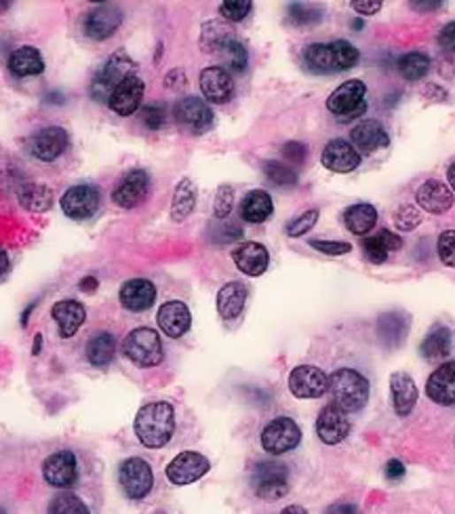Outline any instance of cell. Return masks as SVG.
Segmentation results:
<instances>
[{"instance_id":"cell-37","label":"cell","mask_w":455,"mask_h":514,"mask_svg":"<svg viewBox=\"0 0 455 514\" xmlns=\"http://www.w3.org/2000/svg\"><path fill=\"white\" fill-rule=\"evenodd\" d=\"M116 355V337L108 331L93 335L87 341V358L89 363L96 364V367H108L114 361Z\"/></svg>"},{"instance_id":"cell-22","label":"cell","mask_w":455,"mask_h":514,"mask_svg":"<svg viewBox=\"0 0 455 514\" xmlns=\"http://www.w3.org/2000/svg\"><path fill=\"white\" fill-rule=\"evenodd\" d=\"M320 163H323L325 169L333 171V173H351L360 165V154L346 140H331L323 148Z\"/></svg>"},{"instance_id":"cell-51","label":"cell","mask_w":455,"mask_h":514,"mask_svg":"<svg viewBox=\"0 0 455 514\" xmlns=\"http://www.w3.org/2000/svg\"><path fill=\"white\" fill-rule=\"evenodd\" d=\"M308 245L316 249V251L325 253V256H333V257L346 256V253L352 251V245L346 241H319V239H314V241H310Z\"/></svg>"},{"instance_id":"cell-32","label":"cell","mask_w":455,"mask_h":514,"mask_svg":"<svg viewBox=\"0 0 455 514\" xmlns=\"http://www.w3.org/2000/svg\"><path fill=\"white\" fill-rule=\"evenodd\" d=\"M241 218L249 224H262L274 211V203L266 190H251L241 201Z\"/></svg>"},{"instance_id":"cell-43","label":"cell","mask_w":455,"mask_h":514,"mask_svg":"<svg viewBox=\"0 0 455 514\" xmlns=\"http://www.w3.org/2000/svg\"><path fill=\"white\" fill-rule=\"evenodd\" d=\"M264 173H266V178H268L272 184H276V186H296L297 184L296 169H291L287 163H281V160H266Z\"/></svg>"},{"instance_id":"cell-26","label":"cell","mask_w":455,"mask_h":514,"mask_svg":"<svg viewBox=\"0 0 455 514\" xmlns=\"http://www.w3.org/2000/svg\"><path fill=\"white\" fill-rule=\"evenodd\" d=\"M157 320H158V327L163 329L165 335L177 340V337L186 335L188 329H190L192 314H190V311H188V306L184 302L174 300V302H166V303H163V306H160Z\"/></svg>"},{"instance_id":"cell-28","label":"cell","mask_w":455,"mask_h":514,"mask_svg":"<svg viewBox=\"0 0 455 514\" xmlns=\"http://www.w3.org/2000/svg\"><path fill=\"white\" fill-rule=\"evenodd\" d=\"M351 142L357 150L371 154L390 146V135L386 134V129L377 120H365L351 131Z\"/></svg>"},{"instance_id":"cell-59","label":"cell","mask_w":455,"mask_h":514,"mask_svg":"<svg viewBox=\"0 0 455 514\" xmlns=\"http://www.w3.org/2000/svg\"><path fill=\"white\" fill-rule=\"evenodd\" d=\"M97 279H93V276H89V279H85L81 283V289L82 291H93V289H97Z\"/></svg>"},{"instance_id":"cell-4","label":"cell","mask_w":455,"mask_h":514,"mask_svg":"<svg viewBox=\"0 0 455 514\" xmlns=\"http://www.w3.org/2000/svg\"><path fill=\"white\" fill-rule=\"evenodd\" d=\"M251 487L262 500H281L289 491V468L281 462H258L251 468Z\"/></svg>"},{"instance_id":"cell-25","label":"cell","mask_w":455,"mask_h":514,"mask_svg":"<svg viewBox=\"0 0 455 514\" xmlns=\"http://www.w3.org/2000/svg\"><path fill=\"white\" fill-rule=\"evenodd\" d=\"M418 204L424 211L432 215H443L453 207V192L447 184H443L441 180H428L420 186Z\"/></svg>"},{"instance_id":"cell-19","label":"cell","mask_w":455,"mask_h":514,"mask_svg":"<svg viewBox=\"0 0 455 514\" xmlns=\"http://www.w3.org/2000/svg\"><path fill=\"white\" fill-rule=\"evenodd\" d=\"M143 91H146L143 81L140 79V76L133 74V76H129V79H125L123 82H120L119 87H116L114 93L108 99V106H110V110H114V112L119 116L135 114L142 106Z\"/></svg>"},{"instance_id":"cell-29","label":"cell","mask_w":455,"mask_h":514,"mask_svg":"<svg viewBox=\"0 0 455 514\" xmlns=\"http://www.w3.org/2000/svg\"><path fill=\"white\" fill-rule=\"evenodd\" d=\"M51 314L59 327V335L66 337V340H68V337H74L76 331L81 329V325L85 323L87 318L85 306L76 300H62L53 303Z\"/></svg>"},{"instance_id":"cell-23","label":"cell","mask_w":455,"mask_h":514,"mask_svg":"<svg viewBox=\"0 0 455 514\" xmlns=\"http://www.w3.org/2000/svg\"><path fill=\"white\" fill-rule=\"evenodd\" d=\"M426 395L441 407L455 405V361L443 363L435 369L426 384Z\"/></svg>"},{"instance_id":"cell-52","label":"cell","mask_w":455,"mask_h":514,"mask_svg":"<svg viewBox=\"0 0 455 514\" xmlns=\"http://www.w3.org/2000/svg\"><path fill=\"white\" fill-rule=\"evenodd\" d=\"M142 120L143 125L148 127V129L157 131L160 129L166 123V112L163 106H158V104H152V106H146L142 110Z\"/></svg>"},{"instance_id":"cell-20","label":"cell","mask_w":455,"mask_h":514,"mask_svg":"<svg viewBox=\"0 0 455 514\" xmlns=\"http://www.w3.org/2000/svg\"><path fill=\"white\" fill-rule=\"evenodd\" d=\"M119 300L129 312H146L157 302V287L148 279H131L120 287Z\"/></svg>"},{"instance_id":"cell-31","label":"cell","mask_w":455,"mask_h":514,"mask_svg":"<svg viewBox=\"0 0 455 514\" xmlns=\"http://www.w3.org/2000/svg\"><path fill=\"white\" fill-rule=\"evenodd\" d=\"M9 70L15 79H26V76H36L44 72V59L38 49L35 47H19L11 53Z\"/></svg>"},{"instance_id":"cell-47","label":"cell","mask_w":455,"mask_h":514,"mask_svg":"<svg viewBox=\"0 0 455 514\" xmlns=\"http://www.w3.org/2000/svg\"><path fill=\"white\" fill-rule=\"evenodd\" d=\"M232 207H235V188L230 184H221L215 192V201H213V213L218 219H226L228 215L232 213Z\"/></svg>"},{"instance_id":"cell-30","label":"cell","mask_w":455,"mask_h":514,"mask_svg":"<svg viewBox=\"0 0 455 514\" xmlns=\"http://www.w3.org/2000/svg\"><path fill=\"white\" fill-rule=\"evenodd\" d=\"M247 287L243 283H228L218 291V312L224 320H235L241 317L247 303Z\"/></svg>"},{"instance_id":"cell-27","label":"cell","mask_w":455,"mask_h":514,"mask_svg":"<svg viewBox=\"0 0 455 514\" xmlns=\"http://www.w3.org/2000/svg\"><path fill=\"white\" fill-rule=\"evenodd\" d=\"M390 396L394 413H398L401 418L409 416L420 396L418 386H415L412 375H407L405 372H394L390 375Z\"/></svg>"},{"instance_id":"cell-49","label":"cell","mask_w":455,"mask_h":514,"mask_svg":"<svg viewBox=\"0 0 455 514\" xmlns=\"http://www.w3.org/2000/svg\"><path fill=\"white\" fill-rule=\"evenodd\" d=\"M436 251L441 262L449 268H455V230H447L438 236Z\"/></svg>"},{"instance_id":"cell-21","label":"cell","mask_w":455,"mask_h":514,"mask_svg":"<svg viewBox=\"0 0 455 514\" xmlns=\"http://www.w3.org/2000/svg\"><path fill=\"white\" fill-rule=\"evenodd\" d=\"M201 93L211 104H226L235 96V81L220 65H209L201 72Z\"/></svg>"},{"instance_id":"cell-62","label":"cell","mask_w":455,"mask_h":514,"mask_svg":"<svg viewBox=\"0 0 455 514\" xmlns=\"http://www.w3.org/2000/svg\"><path fill=\"white\" fill-rule=\"evenodd\" d=\"M447 181H449V186H451V190L455 192V163L447 169Z\"/></svg>"},{"instance_id":"cell-7","label":"cell","mask_w":455,"mask_h":514,"mask_svg":"<svg viewBox=\"0 0 455 514\" xmlns=\"http://www.w3.org/2000/svg\"><path fill=\"white\" fill-rule=\"evenodd\" d=\"M175 123L192 135H201L213 127V110L201 97H181L175 104Z\"/></svg>"},{"instance_id":"cell-60","label":"cell","mask_w":455,"mask_h":514,"mask_svg":"<svg viewBox=\"0 0 455 514\" xmlns=\"http://www.w3.org/2000/svg\"><path fill=\"white\" fill-rule=\"evenodd\" d=\"M7 270H9V256L4 249H0V276L7 272Z\"/></svg>"},{"instance_id":"cell-55","label":"cell","mask_w":455,"mask_h":514,"mask_svg":"<svg viewBox=\"0 0 455 514\" xmlns=\"http://www.w3.org/2000/svg\"><path fill=\"white\" fill-rule=\"evenodd\" d=\"M351 7L360 15H374L382 9L380 0H352Z\"/></svg>"},{"instance_id":"cell-35","label":"cell","mask_w":455,"mask_h":514,"mask_svg":"<svg viewBox=\"0 0 455 514\" xmlns=\"http://www.w3.org/2000/svg\"><path fill=\"white\" fill-rule=\"evenodd\" d=\"M343 224H346V228L351 230L352 234L357 236L369 234L377 224V209L374 204L367 203L352 204V207H348L346 211H343Z\"/></svg>"},{"instance_id":"cell-14","label":"cell","mask_w":455,"mask_h":514,"mask_svg":"<svg viewBox=\"0 0 455 514\" xmlns=\"http://www.w3.org/2000/svg\"><path fill=\"white\" fill-rule=\"evenodd\" d=\"M365 87L363 81H346L343 85L337 87L327 99V110L335 116H352L365 112Z\"/></svg>"},{"instance_id":"cell-33","label":"cell","mask_w":455,"mask_h":514,"mask_svg":"<svg viewBox=\"0 0 455 514\" xmlns=\"http://www.w3.org/2000/svg\"><path fill=\"white\" fill-rule=\"evenodd\" d=\"M401 245H403L401 236H397L390 230H382L380 234L369 236V239L363 241V253L371 264H377V266H380V264H384L388 259V253L398 251Z\"/></svg>"},{"instance_id":"cell-38","label":"cell","mask_w":455,"mask_h":514,"mask_svg":"<svg viewBox=\"0 0 455 514\" xmlns=\"http://www.w3.org/2000/svg\"><path fill=\"white\" fill-rule=\"evenodd\" d=\"M19 204L32 213H44L51 209L53 204V192L51 188L41 184H26L19 188L18 192Z\"/></svg>"},{"instance_id":"cell-11","label":"cell","mask_w":455,"mask_h":514,"mask_svg":"<svg viewBox=\"0 0 455 514\" xmlns=\"http://www.w3.org/2000/svg\"><path fill=\"white\" fill-rule=\"evenodd\" d=\"M211 470V462L198 451H181L166 466V479L174 485H192Z\"/></svg>"},{"instance_id":"cell-36","label":"cell","mask_w":455,"mask_h":514,"mask_svg":"<svg viewBox=\"0 0 455 514\" xmlns=\"http://www.w3.org/2000/svg\"><path fill=\"white\" fill-rule=\"evenodd\" d=\"M197 195L198 190L190 178H184L175 186L174 203H171V219L174 222H184L190 218L194 207H197Z\"/></svg>"},{"instance_id":"cell-56","label":"cell","mask_w":455,"mask_h":514,"mask_svg":"<svg viewBox=\"0 0 455 514\" xmlns=\"http://www.w3.org/2000/svg\"><path fill=\"white\" fill-rule=\"evenodd\" d=\"M405 472H407V468H405V464L401 460H390L384 468L388 480H401L405 477Z\"/></svg>"},{"instance_id":"cell-5","label":"cell","mask_w":455,"mask_h":514,"mask_svg":"<svg viewBox=\"0 0 455 514\" xmlns=\"http://www.w3.org/2000/svg\"><path fill=\"white\" fill-rule=\"evenodd\" d=\"M135 70H137V64L133 62L125 51L114 53L112 58L102 65V70L97 72L96 79H93L91 82L93 99H97V102H108L116 87H119L125 79H129V76L135 74Z\"/></svg>"},{"instance_id":"cell-2","label":"cell","mask_w":455,"mask_h":514,"mask_svg":"<svg viewBox=\"0 0 455 514\" xmlns=\"http://www.w3.org/2000/svg\"><path fill=\"white\" fill-rule=\"evenodd\" d=\"M333 403L346 413H357L369 401V381L357 369L342 367L329 375Z\"/></svg>"},{"instance_id":"cell-15","label":"cell","mask_w":455,"mask_h":514,"mask_svg":"<svg viewBox=\"0 0 455 514\" xmlns=\"http://www.w3.org/2000/svg\"><path fill=\"white\" fill-rule=\"evenodd\" d=\"M316 434L325 445H340L351 434V419L348 413L342 411L335 403H329L320 409L316 418Z\"/></svg>"},{"instance_id":"cell-64","label":"cell","mask_w":455,"mask_h":514,"mask_svg":"<svg viewBox=\"0 0 455 514\" xmlns=\"http://www.w3.org/2000/svg\"><path fill=\"white\" fill-rule=\"evenodd\" d=\"M154 514H163V512H154Z\"/></svg>"},{"instance_id":"cell-8","label":"cell","mask_w":455,"mask_h":514,"mask_svg":"<svg viewBox=\"0 0 455 514\" xmlns=\"http://www.w3.org/2000/svg\"><path fill=\"white\" fill-rule=\"evenodd\" d=\"M302 441V430L291 418H276L262 430V447L270 456H282L296 449Z\"/></svg>"},{"instance_id":"cell-40","label":"cell","mask_w":455,"mask_h":514,"mask_svg":"<svg viewBox=\"0 0 455 514\" xmlns=\"http://www.w3.org/2000/svg\"><path fill=\"white\" fill-rule=\"evenodd\" d=\"M329 53H331V70L333 72L351 70L359 64V59H360L359 49L348 41L329 42Z\"/></svg>"},{"instance_id":"cell-42","label":"cell","mask_w":455,"mask_h":514,"mask_svg":"<svg viewBox=\"0 0 455 514\" xmlns=\"http://www.w3.org/2000/svg\"><path fill=\"white\" fill-rule=\"evenodd\" d=\"M235 36V32L230 30L226 24H221V21H209V24L203 26V36H201V42H203V49L204 51H211V53H218L221 47H224V42L228 38Z\"/></svg>"},{"instance_id":"cell-1","label":"cell","mask_w":455,"mask_h":514,"mask_svg":"<svg viewBox=\"0 0 455 514\" xmlns=\"http://www.w3.org/2000/svg\"><path fill=\"white\" fill-rule=\"evenodd\" d=\"M137 439L148 449H160L171 441L175 433V411L171 403L157 401L143 405L133 424Z\"/></svg>"},{"instance_id":"cell-45","label":"cell","mask_w":455,"mask_h":514,"mask_svg":"<svg viewBox=\"0 0 455 514\" xmlns=\"http://www.w3.org/2000/svg\"><path fill=\"white\" fill-rule=\"evenodd\" d=\"M289 19H291V24H296L299 27H310L323 19V9L293 3L289 4Z\"/></svg>"},{"instance_id":"cell-9","label":"cell","mask_w":455,"mask_h":514,"mask_svg":"<svg viewBox=\"0 0 455 514\" xmlns=\"http://www.w3.org/2000/svg\"><path fill=\"white\" fill-rule=\"evenodd\" d=\"M70 137L66 134L64 127H44V129L36 131L27 142V152L32 154L41 163H53L68 150Z\"/></svg>"},{"instance_id":"cell-46","label":"cell","mask_w":455,"mask_h":514,"mask_svg":"<svg viewBox=\"0 0 455 514\" xmlns=\"http://www.w3.org/2000/svg\"><path fill=\"white\" fill-rule=\"evenodd\" d=\"M319 209H308V211H304L302 215H297L293 222L287 224V236H291V239H299V236L306 234L308 230H312L316 222H319Z\"/></svg>"},{"instance_id":"cell-10","label":"cell","mask_w":455,"mask_h":514,"mask_svg":"<svg viewBox=\"0 0 455 514\" xmlns=\"http://www.w3.org/2000/svg\"><path fill=\"white\" fill-rule=\"evenodd\" d=\"M289 390L297 399H320L329 390V375L314 364H299L289 373Z\"/></svg>"},{"instance_id":"cell-50","label":"cell","mask_w":455,"mask_h":514,"mask_svg":"<svg viewBox=\"0 0 455 514\" xmlns=\"http://www.w3.org/2000/svg\"><path fill=\"white\" fill-rule=\"evenodd\" d=\"M420 222H421V213L413 207V204H403V207L397 211V218H394L397 228L403 232L415 230L420 226Z\"/></svg>"},{"instance_id":"cell-44","label":"cell","mask_w":455,"mask_h":514,"mask_svg":"<svg viewBox=\"0 0 455 514\" xmlns=\"http://www.w3.org/2000/svg\"><path fill=\"white\" fill-rule=\"evenodd\" d=\"M218 53L224 55L228 65H230L235 72H243L247 68V51L236 36L228 38V41L224 42V47H221Z\"/></svg>"},{"instance_id":"cell-17","label":"cell","mask_w":455,"mask_h":514,"mask_svg":"<svg viewBox=\"0 0 455 514\" xmlns=\"http://www.w3.org/2000/svg\"><path fill=\"white\" fill-rule=\"evenodd\" d=\"M409 314H405L403 311H390L377 317L375 331H377V340L380 344L386 348V350H397V348L403 346V341L407 340L409 335Z\"/></svg>"},{"instance_id":"cell-39","label":"cell","mask_w":455,"mask_h":514,"mask_svg":"<svg viewBox=\"0 0 455 514\" xmlns=\"http://www.w3.org/2000/svg\"><path fill=\"white\" fill-rule=\"evenodd\" d=\"M398 74L403 76L405 81H421L430 70V58L428 55L420 53V51H412L407 55H403L397 64Z\"/></svg>"},{"instance_id":"cell-18","label":"cell","mask_w":455,"mask_h":514,"mask_svg":"<svg viewBox=\"0 0 455 514\" xmlns=\"http://www.w3.org/2000/svg\"><path fill=\"white\" fill-rule=\"evenodd\" d=\"M150 188V178L143 169H133L120 180V184L114 188L112 201L123 209H135L146 201Z\"/></svg>"},{"instance_id":"cell-34","label":"cell","mask_w":455,"mask_h":514,"mask_svg":"<svg viewBox=\"0 0 455 514\" xmlns=\"http://www.w3.org/2000/svg\"><path fill=\"white\" fill-rule=\"evenodd\" d=\"M449 352H451V329L445 325H435L421 340L420 355L428 361H438V358H445Z\"/></svg>"},{"instance_id":"cell-24","label":"cell","mask_w":455,"mask_h":514,"mask_svg":"<svg viewBox=\"0 0 455 514\" xmlns=\"http://www.w3.org/2000/svg\"><path fill=\"white\" fill-rule=\"evenodd\" d=\"M232 262L236 268L247 276H262L268 270L270 253L262 242H241L235 251H232Z\"/></svg>"},{"instance_id":"cell-57","label":"cell","mask_w":455,"mask_h":514,"mask_svg":"<svg viewBox=\"0 0 455 514\" xmlns=\"http://www.w3.org/2000/svg\"><path fill=\"white\" fill-rule=\"evenodd\" d=\"M331 512L335 514H359V508L354 504H337L331 508Z\"/></svg>"},{"instance_id":"cell-61","label":"cell","mask_w":455,"mask_h":514,"mask_svg":"<svg viewBox=\"0 0 455 514\" xmlns=\"http://www.w3.org/2000/svg\"><path fill=\"white\" fill-rule=\"evenodd\" d=\"M281 514H308V512H306V508H302V506L293 504V506L282 508V512H281Z\"/></svg>"},{"instance_id":"cell-63","label":"cell","mask_w":455,"mask_h":514,"mask_svg":"<svg viewBox=\"0 0 455 514\" xmlns=\"http://www.w3.org/2000/svg\"><path fill=\"white\" fill-rule=\"evenodd\" d=\"M41 341H42V337L36 335L35 337V355H38V350H41Z\"/></svg>"},{"instance_id":"cell-53","label":"cell","mask_w":455,"mask_h":514,"mask_svg":"<svg viewBox=\"0 0 455 514\" xmlns=\"http://www.w3.org/2000/svg\"><path fill=\"white\" fill-rule=\"evenodd\" d=\"M282 157L291 160V163L302 165L308 157V146L302 142H287L285 146H282Z\"/></svg>"},{"instance_id":"cell-12","label":"cell","mask_w":455,"mask_h":514,"mask_svg":"<svg viewBox=\"0 0 455 514\" xmlns=\"http://www.w3.org/2000/svg\"><path fill=\"white\" fill-rule=\"evenodd\" d=\"M99 209V190L91 184H79L66 190L62 196V211L70 219L82 222V219L93 218Z\"/></svg>"},{"instance_id":"cell-54","label":"cell","mask_w":455,"mask_h":514,"mask_svg":"<svg viewBox=\"0 0 455 514\" xmlns=\"http://www.w3.org/2000/svg\"><path fill=\"white\" fill-rule=\"evenodd\" d=\"M436 42L445 53H455V21H449L447 26H443V30L436 36Z\"/></svg>"},{"instance_id":"cell-16","label":"cell","mask_w":455,"mask_h":514,"mask_svg":"<svg viewBox=\"0 0 455 514\" xmlns=\"http://www.w3.org/2000/svg\"><path fill=\"white\" fill-rule=\"evenodd\" d=\"M120 24H123V11H120L116 4H97L87 13L85 18V35L91 38V41H105L119 30Z\"/></svg>"},{"instance_id":"cell-48","label":"cell","mask_w":455,"mask_h":514,"mask_svg":"<svg viewBox=\"0 0 455 514\" xmlns=\"http://www.w3.org/2000/svg\"><path fill=\"white\" fill-rule=\"evenodd\" d=\"M251 0H226V3H221L220 13L228 21H243L251 13Z\"/></svg>"},{"instance_id":"cell-13","label":"cell","mask_w":455,"mask_h":514,"mask_svg":"<svg viewBox=\"0 0 455 514\" xmlns=\"http://www.w3.org/2000/svg\"><path fill=\"white\" fill-rule=\"evenodd\" d=\"M42 477L51 487L68 489L79 479V460L68 449L55 451L42 464Z\"/></svg>"},{"instance_id":"cell-58","label":"cell","mask_w":455,"mask_h":514,"mask_svg":"<svg viewBox=\"0 0 455 514\" xmlns=\"http://www.w3.org/2000/svg\"><path fill=\"white\" fill-rule=\"evenodd\" d=\"M412 7L413 9H418V11H432V9H441L443 7V3H412Z\"/></svg>"},{"instance_id":"cell-41","label":"cell","mask_w":455,"mask_h":514,"mask_svg":"<svg viewBox=\"0 0 455 514\" xmlns=\"http://www.w3.org/2000/svg\"><path fill=\"white\" fill-rule=\"evenodd\" d=\"M47 514H91L85 502L72 491H59L58 495L49 502Z\"/></svg>"},{"instance_id":"cell-6","label":"cell","mask_w":455,"mask_h":514,"mask_svg":"<svg viewBox=\"0 0 455 514\" xmlns=\"http://www.w3.org/2000/svg\"><path fill=\"white\" fill-rule=\"evenodd\" d=\"M119 485L129 500H143L154 487V472L143 457H127L119 466Z\"/></svg>"},{"instance_id":"cell-3","label":"cell","mask_w":455,"mask_h":514,"mask_svg":"<svg viewBox=\"0 0 455 514\" xmlns=\"http://www.w3.org/2000/svg\"><path fill=\"white\" fill-rule=\"evenodd\" d=\"M123 355L127 361H131L135 367L148 369L157 367L163 363V341L160 335L150 327H137L133 329L123 341Z\"/></svg>"}]
</instances>
